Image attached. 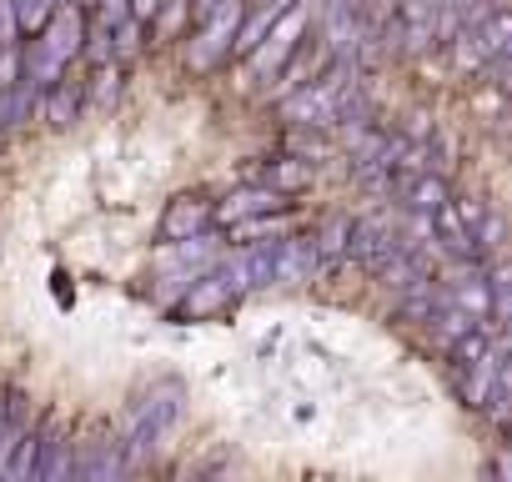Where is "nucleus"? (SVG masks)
<instances>
[{"label": "nucleus", "instance_id": "3", "mask_svg": "<svg viewBox=\"0 0 512 482\" xmlns=\"http://www.w3.org/2000/svg\"><path fill=\"white\" fill-rule=\"evenodd\" d=\"M327 61H332V41H327V36H302V41H297V51L287 56V66L277 71V86H272L267 96H272V101H282V96H292L297 86H307V81H317Z\"/></svg>", "mask_w": 512, "mask_h": 482}, {"label": "nucleus", "instance_id": "4", "mask_svg": "<svg viewBox=\"0 0 512 482\" xmlns=\"http://www.w3.org/2000/svg\"><path fill=\"white\" fill-rule=\"evenodd\" d=\"M216 272L226 277V287H231L236 297H241V292H256V287H267V282H277V277H272V241H256V247H236Z\"/></svg>", "mask_w": 512, "mask_h": 482}, {"label": "nucleus", "instance_id": "11", "mask_svg": "<svg viewBox=\"0 0 512 482\" xmlns=\"http://www.w3.org/2000/svg\"><path fill=\"white\" fill-rule=\"evenodd\" d=\"M76 111H81V86L76 81H56V86H46L41 91V116L51 121V126H71L76 121Z\"/></svg>", "mask_w": 512, "mask_h": 482}, {"label": "nucleus", "instance_id": "10", "mask_svg": "<svg viewBox=\"0 0 512 482\" xmlns=\"http://www.w3.org/2000/svg\"><path fill=\"white\" fill-rule=\"evenodd\" d=\"M231 287H226V277L221 272H201L191 287H186V297H181V312L186 317H216L221 307H231Z\"/></svg>", "mask_w": 512, "mask_h": 482}, {"label": "nucleus", "instance_id": "28", "mask_svg": "<svg viewBox=\"0 0 512 482\" xmlns=\"http://www.w3.org/2000/svg\"><path fill=\"white\" fill-rule=\"evenodd\" d=\"M0 46H6V41H0Z\"/></svg>", "mask_w": 512, "mask_h": 482}, {"label": "nucleus", "instance_id": "17", "mask_svg": "<svg viewBox=\"0 0 512 482\" xmlns=\"http://www.w3.org/2000/svg\"><path fill=\"white\" fill-rule=\"evenodd\" d=\"M36 452H41V427H26V432L16 437L11 457H6V477H11V482L36 477Z\"/></svg>", "mask_w": 512, "mask_h": 482}, {"label": "nucleus", "instance_id": "18", "mask_svg": "<svg viewBox=\"0 0 512 482\" xmlns=\"http://www.w3.org/2000/svg\"><path fill=\"white\" fill-rule=\"evenodd\" d=\"M126 467H131V457H121V442H101L96 452H86L76 462V477H116Z\"/></svg>", "mask_w": 512, "mask_h": 482}, {"label": "nucleus", "instance_id": "22", "mask_svg": "<svg viewBox=\"0 0 512 482\" xmlns=\"http://www.w3.org/2000/svg\"><path fill=\"white\" fill-rule=\"evenodd\" d=\"M21 76H26V56H21V46H0V91H11Z\"/></svg>", "mask_w": 512, "mask_h": 482}, {"label": "nucleus", "instance_id": "25", "mask_svg": "<svg viewBox=\"0 0 512 482\" xmlns=\"http://www.w3.org/2000/svg\"><path fill=\"white\" fill-rule=\"evenodd\" d=\"M292 151H297V156H327V141H317V136H292Z\"/></svg>", "mask_w": 512, "mask_h": 482}, {"label": "nucleus", "instance_id": "19", "mask_svg": "<svg viewBox=\"0 0 512 482\" xmlns=\"http://www.w3.org/2000/svg\"><path fill=\"white\" fill-rule=\"evenodd\" d=\"M312 181V166H307V156H282V161H267V186H277V191H297V186H307Z\"/></svg>", "mask_w": 512, "mask_h": 482}, {"label": "nucleus", "instance_id": "14", "mask_svg": "<svg viewBox=\"0 0 512 482\" xmlns=\"http://www.w3.org/2000/svg\"><path fill=\"white\" fill-rule=\"evenodd\" d=\"M287 216L282 211H262V216H246V221H236V226H226L231 231V241H241V247H256V241H267V236H287Z\"/></svg>", "mask_w": 512, "mask_h": 482}, {"label": "nucleus", "instance_id": "23", "mask_svg": "<svg viewBox=\"0 0 512 482\" xmlns=\"http://www.w3.org/2000/svg\"><path fill=\"white\" fill-rule=\"evenodd\" d=\"M116 91H121V71H116V66H101V71H96V106H111Z\"/></svg>", "mask_w": 512, "mask_h": 482}, {"label": "nucleus", "instance_id": "12", "mask_svg": "<svg viewBox=\"0 0 512 482\" xmlns=\"http://www.w3.org/2000/svg\"><path fill=\"white\" fill-rule=\"evenodd\" d=\"M442 201H452V186H447L437 171H422V176L402 191V206H407V211H417V216H432Z\"/></svg>", "mask_w": 512, "mask_h": 482}, {"label": "nucleus", "instance_id": "21", "mask_svg": "<svg viewBox=\"0 0 512 482\" xmlns=\"http://www.w3.org/2000/svg\"><path fill=\"white\" fill-rule=\"evenodd\" d=\"M477 86H492V91H502V96L512 101V51L487 56V66L477 71Z\"/></svg>", "mask_w": 512, "mask_h": 482}, {"label": "nucleus", "instance_id": "1", "mask_svg": "<svg viewBox=\"0 0 512 482\" xmlns=\"http://www.w3.org/2000/svg\"><path fill=\"white\" fill-rule=\"evenodd\" d=\"M241 16H246L241 0H221V6H216V11L201 21L196 41L186 46V66H191V71H211L221 56H231V36H236Z\"/></svg>", "mask_w": 512, "mask_h": 482}, {"label": "nucleus", "instance_id": "8", "mask_svg": "<svg viewBox=\"0 0 512 482\" xmlns=\"http://www.w3.org/2000/svg\"><path fill=\"white\" fill-rule=\"evenodd\" d=\"M317 267H322L317 262V247H312V241H302V236H287V241H277V247H272V277L277 282H307Z\"/></svg>", "mask_w": 512, "mask_h": 482}, {"label": "nucleus", "instance_id": "5", "mask_svg": "<svg viewBox=\"0 0 512 482\" xmlns=\"http://www.w3.org/2000/svg\"><path fill=\"white\" fill-rule=\"evenodd\" d=\"M262 211H287V191L262 181V186H236L226 201H211V221L216 226H236V221L262 216Z\"/></svg>", "mask_w": 512, "mask_h": 482}, {"label": "nucleus", "instance_id": "27", "mask_svg": "<svg viewBox=\"0 0 512 482\" xmlns=\"http://www.w3.org/2000/svg\"><path fill=\"white\" fill-rule=\"evenodd\" d=\"M6 126H11V121H6V96H0V141H6Z\"/></svg>", "mask_w": 512, "mask_h": 482}, {"label": "nucleus", "instance_id": "16", "mask_svg": "<svg viewBox=\"0 0 512 482\" xmlns=\"http://www.w3.org/2000/svg\"><path fill=\"white\" fill-rule=\"evenodd\" d=\"M347 241H352V221H347V216L327 221V226H322V231L312 236V247H317V262H322V267L342 262V257H347Z\"/></svg>", "mask_w": 512, "mask_h": 482}, {"label": "nucleus", "instance_id": "24", "mask_svg": "<svg viewBox=\"0 0 512 482\" xmlns=\"http://www.w3.org/2000/svg\"><path fill=\"white\" fill-rule=\"evenodd\" d=\"M16 36H21V21H16V0H0V41H6V46H16Z\"/></svg>", "mask_w": 512, "mask_h": 482}, {"label": "nucleus", "instance_id": "6", "mask_svg": "<svg viewBox=\"0 0 512 482\" xmlns=\"http://www.w3.org/2000/svg\"><path fill=\"white\" fill-rule=\"evenodd\" d=\"M497 362H502V352L487 347L477 362L452 367V387H457V397H462L472 412H487V407H492V397H497Z\"/></svg>", "mask_w": 512, "mask_h": 482}, {"label": "nucleus", "instance_id": "20", "mask_svg": "<svg viewBox=\"0 0 512 482\" xmlns=\"http://www.w3.org/2000/svg\"><path fill=\"white\" fill-rule=\"evenodd\" d=\"M186 16H191V0H161V11L151 16V31H156L161 41H171V36L186 26Z\"/></svg>", "mask_w": 512, "mask_h": 482}, {"label": "nucleus", "instance_id": "7", "mask_svg": "<svg viewBox=\"0 0 512 482\" xmlns=\"http://www.w3.org/2000/svg\"><path fill=\"white\" fill-rule=\"evenodd\" d=\"M76 472V457H71V437L61 427V417H46L41 422V452H36V477L41 482H61Z\"/></svg>", "mask_w": 512, "mask_h": 482}, {"label": "nucleus", "instance_id": "9", "mask_svg": "<svg viewBox=\"0 0 512 482\" xmlns=\"http://www.w3.org/2000/svg\"><path fill=\"white\" fill-rule=\"evenodd\" d=\"M211 226V201L206 196H176L161 216V236L166 241H181V236H196Z\"/></svg>", "mask_w": 512, "mask_h": 482}, {"label": "nucleus", "instance_id": "15", "mask_svg": "<svg viewBox=\"0 0 512 482\" xmlns=\"http://www.w3.org/2000/svg\"><path fill=\"white\" fill-rule=\"evenodd\" d=\"M472 36H477L482 56H502V51H512V6H497Z\"/></svg>", "mask_w": 512, "mask_h": 482}, {"label": "nucleus", "instance_id": "13", "mask_svg": "<svg viewBox=\"0 0 512 482\" xmlns=\"http://www.w3.org/2000/svg\"><path fill=\"white\" fill-rule=\"evenodd\" d=\"M447 297H452L462 312H472V317H492V282H487V272L457 277V282L447 287Z\"/></svg>", "mask_w": 512, "mask_h": 482}, {"label": "nucleus", "instance_id": "2", "mask_svg": "<svg viewBox=\"0 0 512 482\" xmlns=\"http://www.w3.org/2000/svg\"><path fill=\"white\" fill-rule=\"evenodd\" d=\"M307 21H312V11L302 6V0H297L292 11H282V21L262 36V46L246 56V71H251V76H277V71L287 66V56L297 51V41L307 36Z\"/></svg>", "mask_w": 512, "mask_h": 482}, {"label": "nucleus", "instance_id": "26", "mask_svg": "<svg viewBox=\"0 0 512 482\" xmlns=\"http://www.w3.org/2000/svg\"><path fill=\"white\" fill-rule=\"evenodd\" d=\"M161 11V0H131V16L141 21V26H151V16Z\"/></svg>", "mask_w": 512, "mask_h": 482}]
</instances>
